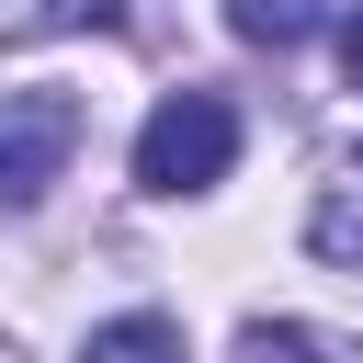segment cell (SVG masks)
<instances>
[{
  "mask_svg": "<svg viewBox=\"0 0 363 363\" xmlns=\"http://www.w3.org/2000/svg\"><path fill=\"white\" fill-rule=\"evenodd\" d=\"M79 23H113V0H0V34L34 45V34H79Z\"/></svg>",
  "mask_w": 363,
  "mask_h": 363,
  "instance_id": "obj_7",
  "label": "cell"
},
{
  "mask_svg": "<svg viewBox=\"0 0 363 363\" xmlns=\"http://www.w3.org/2000/svg\"><path fill=\"white\" fill-rule=\"evenodd\" d=\"M238 159V102L227 91H170L136 125V193H216Z\"/></svg>",
  "mask_w": 363,
  "mask_h": 363,
  "instance_id": "obj_1",
  "label": "cell"
},
{
  "mask_svg": "<svg viewBox=\"0 0 363 363\" xmlns=\"http://www.w3.org/2000/svg\"><path fill=\"white\" fill-rule=\"evenodd\" d=\"M238 363H363V340H340L318 318H250L238 329Z\"/></svg>",
  "mask_w": 363,
  "mask_h": 363,
  "instance_id": "obj_4",
  "label": "cell"
},
{
  "mask_svg": "<svg viewBox=\"0 0 363 363\" xmlns=\"http://www.w3.org/2000/svg\"><path fill=\"white\" fill-rule=\"evenodd\" d=\"M79 91H0V216L45 204V182L79 159Z\"/></svg>",
  "mask_w": 363,
  "mask_h": 363,
  "instance_id": "obj_2",
  "label": "cell"
},
{
  "mask_svg": "<svg viewBox=\"0 0 363 363\" xmlns=\"http://www.w3.org/2000/svg\"><path fill=\"white\" fill-rule=\"evenodd\" d=\"M318 23H329V0H227V34H238V45H272V57L306 45Z\"/></svg>",
  "mask_w": 363,
  "mask_h": 363,
  "instance_id": "obj_6",
  "label": "cell"
},
{
  "mask_svg": "<svg viewBox=\"0 0 363 363\" xmlns=\"http://www.w3.org/2000/svg\"><path fill=\"white\" fill-rule=\"evenodd\" d=\"M79 363H193V352H182V318L136 306V318H102V329L79 340Z\"/></svg>",
  "mask_w": 363,
  "mask_h": 363,
  "instance_id": "obj_5",
  "label": "cell"
},
{
  "mask_svg": "<svg viewBox=\"0 0 363 363\" xmlns=\"http://www.w3.org/2000/svg\"><path fill=\"white\" fill-rule=\"evenodd\" d=\"M340 79L363 91V0H352V23H340Z\"/></svg>",
  "mask_w": 363,
  "mask_h": 363,
  "instance_id": "obj_8",
  "label": "cell"
},
{
  "mask_svg": "<svg viewBox=\"0 0 363 363\" xmlns=\"http://www.w3.org/2000/svg\"><path fill=\"white\" fill-rule=\"evenodd\" d=\"M306 250L318 261H363V147H340L318 170V204H306Z\"/></svg>",
  "mask_w": 363,
  "mask_h": 363,
  "instance_id": "obj_3",
  "label": "cell"
}]
</instances>
